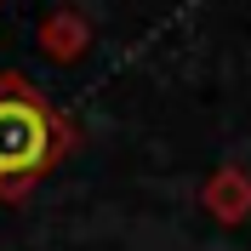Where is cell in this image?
<instances>
[{"label":"cell","mask_w":251,"mask_h":251,"mask_svg":"<svg viewBox=\"0 0 251 251\" xmlns=\"http://www.w3.org/2000/svg\"><path fill=\"white\" fill-rule=\"evenodd\" d=\"M86 40H92V23L75 17V12H57V17L40 23V51H51V57H75Z\"/></svg>","instance_id":"obj_2"},{"label":"cell","mask_w":251,"mask_h":251,"mask_svg":"<svg viewBox=\"0 0 251 251\" xmlns=\"http://www.w3.org/2000/svg\"><path fill=\"white\" fill-rule=\"evenodd\" d=\"M69 154V126L17 75H0V194H23Z\"/></svg>","instance_id":"obj_1"}]
</instances>
